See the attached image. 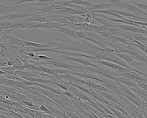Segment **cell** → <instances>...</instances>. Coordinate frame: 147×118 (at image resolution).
<instances>
[{"instance_id":"cell-1","label":"cell","mask_w":147,"mask_h":118,"mask_svg":"<svg viewBox=\"0 0 147 118\" xmlns=\"http://www.w3.org/2000/svg\"><path fill=\"white\" fill-rule=\"evenodd\" d=\"M54 59H67L69 60L73 61L78 63L83 64L85 66H90L93 67L98 68L99 66L93 64L88 59L82 58H77V57H71V56H67V55H62L61 56H57L54 57Z\"/></svg>"},{"instance_id":"cell-2","label":"cell","mask_w":147,"mask_h":118,"mask_svg":"<svg viewBox=\"0 0 147 118\" xmlns=\"http://www.w3.org/2000/svg\"><path fill=\"white\" fill-rule=\"evenodd\" d=\"M103 59L107 61H111V62L115 63L123 67L130 69L132 71H133V69H134V68L129 66L128 65L124 60L122 59L116 55L114 53H112L108 55H105L103 58Z\"/></svg>"},{"instance_id":"cell-3","label":"cell","mask_w":147,"mask_h":118,"mask_svg":"<svg viewBox=\"0 0 147 118\" xmlns=\"http://www.w3.org/2000/svg\"><path fill=\"white\" fill-rule=\"evenodd\" d=\"M114 53L116 55L122 59L124 60L129 66L132 67L134 66H142L146 67V65L144 64L135 60L133 58V56L127 53Z\"/></svg>"},{"instance_id":"cell-4","label":"cell","mask_w":147,"mask_h":118,"mask_svg":"<svg viewBox=\"0 0 147 118\" xmlns=\"http://www.w3.org/2000/svg\"><path fill=\"white\" fill-rule=\"evenodd\" d=\"M33 15V14L28 12L20 13V12H16V13H10L5 15H3L0 17L1 19H7L15 21L19 19H23L27 17H31Z\"/></svg>"},{"instance_id":"cell-5","label":"cell","mask_w":147,"mask_h":118,"mask_svg":"<svg viewBox=\"0 0 147 118\" xmlns=\"http://www.w3.org/2000/svg\"><path fill=\"white\" fill-rule=\"evenodd\" d=\"M115 6L122 8L128 10H130V11H132V12L145 15L146 16H147V12H145L144 10L139 8L134 4H131V3H129L121 2L120 3L116 4Z\"/></svg>"},{"instance_id":"cell-6","label":"cell","mask_w":147,"mask_h":118,"mask_svg":"<svg viewBox=\"0 0 147 118\" xmlns=\"http://www.w3.org/2000/svg\"><path fill=\"white\" fill-rule=\"evenodd\" d=\"M20 49L22 50L25 53L29 52H32L33 53L38 52H52V53H58V50L53 49V48H38L34 47L28 46H25L23 47H20Z\"/></svg>"},{"instance_id":"cell-7","label":"cell","mask_w":147,"mask_h":118,"mask_svg":"<svg viewBox=\"0 0 147 118\" xmlns=\"http://www.w3.org/2000/svg\"><path fill=\"white\" fill-rule=\"evenodd\" d=\"M58 53L63 54L67 56H71V57L86 58V59H90L97 60V59L95 56L86 53H82L71 52V51H64V50H59Z\"/></svg>"},{"instance_id":"cell-8","label":"cell","mask_w":147,"mask_h":118,"mask_svg":"<svg viewBox=\"0 0 147 118\" xmlns=\"http://www.w3.org/2000/svg\"><path fill=\"white\" fill-rule=\"evenodd\" d=\"M29 87L39 92L40 93H42L45 96L50 98V99L53 100L56 99L58 96V95L55 94L54 93L52 92L51 91H49V90L45 89V88H42V87H40L39 86L34 85Z\"/></svg>"},{"instance_id":"cell-9","label":"cell","mask_w":147,"mask_h":118,"mask_svg":"<svg viewBox=\"0 0 147 118\" xmlns=\"http://www.w3.org/2000/svg\"><path fill=\"white\" fill-rule=\"evenodd\" d=\"M8 5H2L0 6V15H5L10 13L19 12L22 9H18L16 6H8Z\"/></svg>"},{"instance_id":"cell-10","label":"cell","mask_w":147,"mask_h":118,"mask_svg":"<svg viewBox=\"0 0 147 118\" xmlns=\"http://www.w3.org/2000/svg\"><path fill=\"white\" fill-rule=\"evenodd\" d=\"M115 4L109 3H99L98 4H93L92 6L89 7L88 6H84V8H85L87 10H103L108 9L112 8L115 6Z\"/></svg>"},{"instance_id":"cell-11","label":"cell","mask_w":147,"mask_h":118,"mask_svg":"<svg viewBox=\"0 0 147 118\" xmlns=\"http://www.w3.org/2000/svg\"><path fill=\"white\" fill-rule=\"evenodd\" d=\"M19 82V81L13 80L3 76H0V85H1L6 86L16 89Z\"/></svg>"},{"instance_id":"cell-12","label":"cell","mask_w":147,"mask_h":118,"mask_svg":"<svg viewBox=\"0 0 147 118\" xmlns=\"http://www.w3.org/2000/svg\"><path fill=\"white\" fill-rule=\"evenodd\" d=\"M94 91L97 93L101 95V96L103 97L104 98H105L106 99L109 100L110 101H112L114 102L115 104H117L120 105L121 106H122L121 103L120 102V101L118 100V98L117 97H116L115 96L111 95L110 93L107 92L103 91H98V90H94L93 89Z\"/></svg>"},{"instance_id":"cell-13","label":"cell","mask_w":147,"mask_h":118,"mask_svg":"<svg viewBox=\"0 0 147 118\" xmlns=\"http://www.w3.org/2000/svg\"><path fill=\"white\" fill-rule=\"evenodd\" d=\"M47 61V65H52L59 68L69 69L71 71H74L75 69L73 68V65H69L68 63H62V62L52 60H48Z\"/></svg>"},{"instance_id":"cell-14","label":"cell","mask_w":147,"mask_h":118,"mask_svg":"<svg viewBox=\"0 0 147 118\" xmlns=\"http://www.w3.org/2000/svg\"><path fill=\"white\" fill-rule=\"evenodd\" d=\"M35 85L39 86L42 88H45L47 90H49L52 92L54 93L55 94L57 95H59L60 96H65V93L63 91L59 89H56L53 88L52 87L49 86L48 85H44V84H40V83L35 82Z\"/></svg>"},{"instance_id":"cell-15","label":"cell","mask_w":147,"mask_h":118,"mask_svg":"<svg viewBox=\"0 0 147 118\" xmlns=\"http://www.w3.org/2000/svg\"><path fill=\"white\" fill-rule=\"evenodd\" d=\"M90 89L92 93L91 96L93 98H94V99L96 100H97L98 101L100 102V103H102V104H105L107 105L113 107V105L111 103L109 102L108 100H107L105 98H104L103 97L101 96L98 93H97L93 89Z\"/></svg>"},{"instance_id":"cell-16","label":"cell","mask_w":147,"mask_h":118,"mask_svg":"<svg viewBox=\"0 0 147 118\" xmlns=\"http://www.w3.org/2000/svg\"><path fill=\"white\" fill-rule=\"evenodd\" d=\"M88 59L90 61H96V62H98V63H100V64H102V65H104L105 66L108 67L115 69V70H118L121 67L119 65H117V64H115V63L111 62V61H107L96 60L90 59Z\"/></svg>"},{"instance_id":"cell-17","label":"cell","mask_w":147,"mask_h":118,"mask_svg":"<svg viewBox=\"0 0 147 118\" xmlns=\"http://www.w3.org/2000/svg\"><path fill=\"white\" fill-rule=\"evenodd\" d=\"M117 80L120 83L129 87H137L136 84L134 81L124 77H117Z\"/></svg>"},{"instance_id":"cell-18","label":"cell","mask_w":147,"mask_h":118,"mask_svg":"<svg viewBox=\"0 0 147 118\" xmlns=\"http://www.w3.org/2000/svg\"><path fill=\"white\" fill-rule=\"evenodd\" d=\"M13 25V22L0 21V32H4L7 30H12Z\"/></svg>"},{"instance_id":"cell-19","label":"cell","mask_w":147,"mask_h":118,"mask_svg":"<svg viewBox=\"0 0 147 118\" xmlns=\"http://www.w3.org/2000/svg\"><path fill=\"white\" fill-rule=\"evenodd\" d=\"M37 66L38 67L39 70H40V71H42V72H44L48 74L53 75V76H55L56 78L59 75V74H57L55 73L54 69H53V68L45 67L41 65H37Z\"/></svg>"},{"instance_id":"cell-20","label":"cell","mask_w":147,"mask_h":118,"mask_svg":"<svg viewBox=\"0 0 147 118\" xmlns=\"http://www.w3.org/2000/svg\"><path fill=\"white\" fill-rule=\"evenodd\" d=\"M67 2L71 3L76 5H84V6H88L91 7L93 4L91 3L90 2L86 0H70V1H66Z\"/></svg>"},{"instance_id":"cell-21","label":"cell","mask_w":147,"mask_h":118,"mask_svg":"<svg viewBox=\"0 0 147 118\" xmlns=\"http://www.w3.org/2000/svg\"><path fill=\"white\" fill-rule=\"evenodd\" d=\"M94 100V102L96 103V104H97L107 114L110 115V116H111L112 117H115L116 116H115L114 113H113L111 110H110L106 106L104 105V104L98 102V101L97 100H96L94 99V100Z\"/></svg>"},{"instance_id":"cell-22","label":"cell","mask_w":147,"mask_h":118,"mask_svg":"<svg viewBox=\"0 0 147 118\" xmlns=\"http://www.w3.org/2000/svg\"><path fill=\"white\" fill-rule=\"evenodd\" d=\"M105 106L114 113L116 117H117L118 118H132L131 117H127L121 113V112L115 109L114 107H112V106H109L107 105L106 104H105Z\"/></svg>"},{"instance_id":"cell-23","label":"cell","mask_w":147,"mask_h":118,"mask_svg":"<svg viewBox=\"0 0 147 118\" xmlns=\"http://www.w3.org/2000/svg\"><path fill=\"white\" fill-rule=\"evenodd\" d=\"M84 40L88 41L91 42H93V43L97 44L98 46H100L102 48H105L108 47L107 45H105V44L103 43L102 42H101L96 40L95 38L90 37V36H86Z\"/></svg>"},{"instance_id":"cell-24","label":"cell","mask_w":147,"mask_h":118,"mask_svg":"<svg viewBox=\"0 0 147 118\" xmlns=\"http://www.w3.org/2000/svg\"><path fill=\"white\" fill-rule=\"evenodd\" d=\"M74 94L77 95V97H78L79 98H80L81 99L83 100H85L86 102L91 103V102L93 101V100L91 98L86 96L84 93L82 92L80 90L77 92L76 93H74Z\"/></svg>"},{"instance_id":"cell-25","label":"cell","mask_w":147,"mask_h":118,"mask_svg":"<svg viewBox=\"0 0 147 118\" xmlns=\"http://www.w3.org/2000/svg\"><path fill=\"white\" fill-rule=\"evenodd\" d=\"M130 3L134 4L135 6L139 8L142 10H143L147 11V4L145 3H139L138 2L136 1H129L128 2Z\"/></svg>"},{"instance_id":"cell-26","label":"cell","mask_w":147,"mask_h":118,"mask_svg":"<svg viewBox=\"0 0 147 118\" xmlns=\"http://www.w3.org/2000/svg\"><path fill=\"white\" fill-rule=\"evenodd\" d=\"M111 10L116 14H118L122 16H127V17H135V18H137L138 16H136L132 14H129L128 12H124L123 11H120V10H116L112 8H111Z\"/></svg>"},{"instance_id":"cell-27","label":"cell","mask_w":147,"mask_h":118,"mask_svg":"<svg viewBox=\"0 0 147 118\" xmlns=\"http://www.w3.org/2000/svg\"><path fill=\"white\" fill-rule=\"evenodd\" d=\"M123 0H100V3H109L111 4H116L121 2Z\"/></svg>"},{"instance_id":"cell-28","label":"cell","mask_w":147,"mask_h":118,"mask_svg":"<svg viewBox=\"0 0 147 118\" xmlns=\"http://www.w3.org/2000/svg\"><path fill=\"white\" fill-rule=\"evenodd\" d=\"M37 57L40 59L41 61H48V60H51L55 59L54 57L51 58L48 56H45L44 55H36Z\"/></svg>"},{"instance_id":"cell-29","label":"cell","mask_w":147,"mask_h":118,"mask_svg":"<svg viewBox=\"0 0 147 118\" xmlns=\"http://www.w3.org/2000/svg\"><path fill=\"white\" fill-rule=\"evenodd\" d=\"M38 0H13V1L15 2V3L14 4L17 5V4L20 3H22L28 2H37Z\"/></svg>"},{"instance_id":"cell-30","label":"cell","mask_w":147,"mask_h":118,"mask_svg":"<svg viewBox=\"0 0 147 118\" xmlns=\"http://www.w3.org/2000/svg\"><path fill=\"white\" fill-rule=\"evenodd\" d=\"M39 110H40L41 111L44 112L49 113L51 112V111L43 103H42V104L40 106Z\"/></svg>"},{"instance_id":"cell-31","label":"cell","mask_w":147,"mask_h":118,"mask_svg":"<svg viewBox=\"0 0 147 118\" xmlns=\"http://www.w3.org/2000/svg\"><path fill=\"white\" fill-rule=\"evenodd\" d=\"M26 53V54L28 56V57H30L31 59L32 58H34L36 56L34 54V53L32 52H27V53Z\"/></svg>"},{"instance_id":"cell-32","label":"cell","mask_w":147,"mask_h":118,"mask_svg":"<svg viewBox=\"0 0 147 118\" xmlns=\"http://www.w3.org/2000/svg\"><path fill=\"white\" fill-rule=\"evenodd\" d=\"M7 64L8 66L9 67L13 66L14 65V62L13 60L11 59H9L7 61Z\"/></svg>"},{"instance_id":"cell-33","label":"cell","mask_w":147,"mask_h":118,"mask_svg":"<svg viewBox=\"0 0 147 118\" xmlns=\"http://www.w3.org/2000/svg\"><path fill=\"white\" fill-rule=\"evenodd\" d=\"M7 48V46L5 44L0 42V48L3 49V48Z\"/></svg>"},{"instance_id":"cell-34","label":"cell","mask_w":147,"mask_h":118,"mask_svg":"<svg viewBox=\"0 0 147 118\" xmlns=\"http://www.w3.org/2000/svg\"><path fill=\"white\" fill-rule=\"evenodd\" d=\"M6 73H7V72H4V71H3V70H0V75H3L6 74Z\"/></svg>"},{"instance_id":"cell-35","label":"cell","mask_w":147,"mask_h":118,"mask_svg":"<svg viewBox=\"0 0 147 118\" xmlns=\"http://www.w3.org/2000/svg\"><path fill=\"white\" fill-rule=\"evenodd\" d=\"M0 55H1V51H0Z\"/></svg>"},{"instance_id":"cell-36","label":"cell","mask_w":147,"mask_h":118,"mask_svg":"<svg viewBox=\"0 0 147 118\" xmlns=\"http://www.w3.org/2000/svg\"><path fill=\"white\" fill-rule=\"evenodd\" d=\"M3 1V0H2V1Z\"/></svg>"}]
</instances>
